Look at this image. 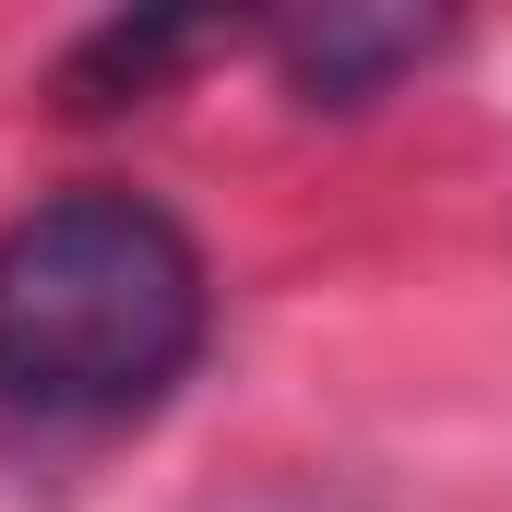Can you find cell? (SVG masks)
Segmentation results:
<instances>
[{
  "label": "cell",
  "mask_w": 512,
  "mask_h": 512,
  "mask_svg": "<svg viewBox=\"0 0 512 512\" xmlns=\"http://www.w3.org/2000/svg\"><path fill=\"white\" fill-rule=\"evenodd\" d=\"M215 346V262L203 239L131 191L72 179L0 227V405L36 429H120L155 417Z\"/></svg>",
  "instance_id": "1"
},
{
  "label": "cell",
  "mask_w": 512,
  "mask_h": 512,
  "mask_svg": "<svg viewBox=\"0 0 512 512\" xmlns=\"http://www.w3.org/2000/svg\"><path fill=\"white\" fill-rule=\"evenodd\" d=\"M262 48L298 108H370L453 48V24L441 12H298V24H262Z\"/></svg>",
  "instance_id": "2"
},
{
  "label": "cell",
  "mask_w": 512,
  "mask_h": 512,
  "mask_svg": "<svg viewBox=\"0 0 512 512\" xmlns=\"http://www.w3.org/2000/svg\"><path fill=\"white\" fill-rule=\"evenodd\" d=\"M239 24L227 12H108V24H84L72 48H60V108L72 120H120L143 96H167L203 48H227Z\"/></svg>",
  "instance_id": "3"
}]
</instances>
